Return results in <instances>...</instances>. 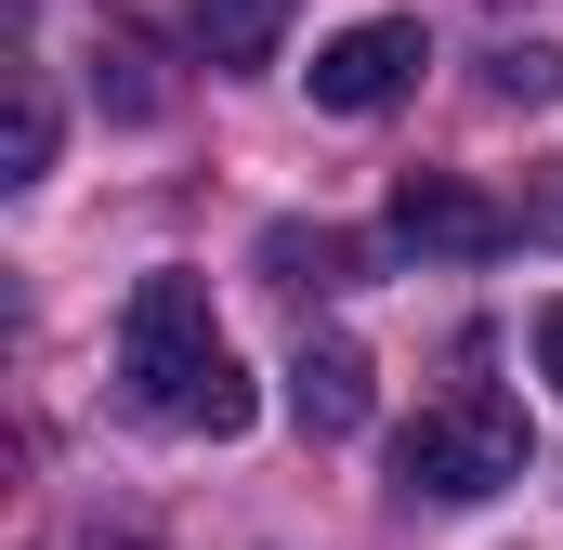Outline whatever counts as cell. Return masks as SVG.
<instances>
[{"label":"cell","instance_id":"cell-9","mask_svg":"<svg viewBox=\"0 0 563 550\" xmlns=\"http://www.w3.org/2000/svg\"><path fill=\"white\" fill-rule=\"evenodd\" d=\"M498 92H511V106H551V92H563V53H551V40L498 53Z\"/></svg>","mask_w":563,"mask_h":550},{"label":"cell","instance_id":"cell-11","mask_svg":"<svg viewBox=\"0 0 563 550\" xmlns=\"http://www.w3.org/2000/svg\"><path fill=\"white\" fill-rule=\"evenodd\" d=\"M538 381H551V394H563V301H551V315H538Z\"/></svg>","mask_w":563,"mask_h":550},{"label":"cell","instance_id":"cell-7","mask_svg":"<svg viewBox=\"0 0 563 550\" xmlns=\"http://www.w3.org/2000/svg\"><path fill=\"white\" fill-rule=\"evenodd\" d=\"M263 275H276V288H354V237H328V223L301 237V223H276V237H263Z\"/></svg>","mask_w":563,"mask_h":550},{"label":"cell","instance_id":"cell-5","mask_svg":"<svg viewBox=\"0 0 563 550\" xmlns=\"http://www.w3.org/2000/svg\"><path fill=\"white\" fill-rule=\"evenodd\" d=\"M380 407V367H367V341H341V328H301V354H288V419L314 432V446H341V432H367Z\"/></svg>","mask_w":563,"mask_h":550},{"label":"cell","instance_id":"cell-10","mask_svg":"<svg viewBox=\"0 0 563 550\" xmlns=\"http://www.w3.org/2000/svg\"><path fill=\"white\" fill-rule=\"evenodd\" d=\"M525 237H551V250H563V157L525 184Z\"/></svg>","mask_w":563,"mask_h":550},{"label":"cell","instance_id":"cell-8","mask_svg":"<svg viewBox=\"0 0 563 550\" xmlns=\"http://www.w3.org/2000/svg\"><path fill=\"white\" fill-rule=\"evenodd\" d=\"M53 170V92L13 79V119H0V184H40Z\"/></svg>","mask_w":563,"mask_h":550},{"label":"cell","instance_id":"cell-1","mask_svg":"<svg viewBox=\"0 0 563 550\" xmlns=\"http://www.w3.org/2000/svg\"><path fill=\"white\" fill-rule=\"evenodd\" d=\"M119 381L144 419H184V432H250V367L223 354L210 328V288L197 275H144L119 301Z\"/></svg>","mask_w":563,"mask_h":550},{"label":"cell","instance_id":"cell-3","mask_svg":"<svg viewBox=\"0 0 563 550\" xmlns=\"http://www.w3.org/2000/svg\"><path fill=\"white\" fill-rule=\"evenodd\" d=\"M420 66H432L420 13H367V26H341V40L314 53V106H328V119H380V106L420 92Z\"/></svg>","mask_w":563,"mask_h":550},{"label":"cell","instance_id":"cell-2","mask_svg":"<svg viewBox=\"0 0 563 550\" xmlns=\"http://www.w3.org/2000/svg\"><path fill=\"white\" fill-rule=\"evenodd\" d=\"M394 485L432 498V512H472L498 485H525V407L511 394H445L394 432Z\"/></svg>","mask_w":563,"mask_h":550},{"label":"cell","instance_id":"cell-4","mask_svg":"<svg viewBox=\"0 0 563 550\" xmlns=\"http://www.w3.org/2000/svg\"><path fill=\"white\" fill-rule=\"evenodd\" d=\"M525 223L485 197V184H459V170H407L394 184V250H420V263H498Z\"/></svg>","mask_w":563,"mask_h":550},{"label":"cell","instance_id":"cell-6","mask_svg":"<svg viewBox=\"0 0 563 550\" xmlns=\"http://www.w3.org/2000/svg\"><path fill=\"white\" fill-rule=\"evenodd\" d=\"M184 40H197L210 66H263V53L288 40V0H197V13H184Z\"/></svg>","mask_w":563,"mask_h":550}]
</instances>
